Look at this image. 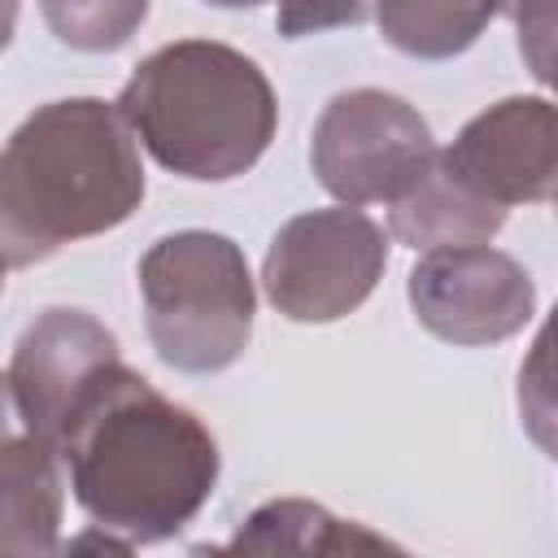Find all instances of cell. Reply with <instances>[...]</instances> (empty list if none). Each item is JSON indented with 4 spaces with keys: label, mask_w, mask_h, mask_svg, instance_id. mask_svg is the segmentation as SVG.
I'll use <instances>...</instances> for the list:
<instances>
[{
    "label": "cell",
    "mask_w": 558,
    "mask_h": 558,
    "mask_svg": "<svg viewBox=\"0 0 558 558\" xmlns=\"http://www.w3.org/2000/svg\"><path fill=\"white\" fill-rule=\"evenodd\" d=\"M57 458L70 466L78 506L126 545L179 532L218 480V445L205 423L118 357L74 397Z\"/></svg>",
    "instance_id": "6da1fadb"
},
{
    "label": "cell",
    "mask_w": 558,
    "mask_h": 558,
    "mask_svg": "<svg viewBox=\"0 0 558 558\" xmlns=\"http://www.w3.org/2000/svg\"><path fill=\"white\" fill-rule=\"evenodd\" d=\"M140 201L144 166L118 105L52 100L0 148V262H44L126 222Z\"/></svg>",
    "instance_id": "7a4b0ae2"
},
{
    "label": "cell",
    "mask_w": 558,
    "mask_h": 558,
    "mask_svg": "<svg viewBox=\"0 0 558 558\" xmlns=\"http://www.w3.org/2000/svg\"><path fill=\"white\" fill-rule=\"evenodd\" d=\"M118 113L183 179L244 174L275 135V92L257 61L209 39L157 48L122 87Z\"/></svg>",
    "instance_id": "3957f363"
},
{
    "label": "cell",
    "mask_w": 558,
    "mask_h": 558,
    "mask_svg": "<svg viewBox=\"0 0 558 558\" xmlns=\"http://www.w3.org/2000/svg\"><path fill=\"white\" fill-rule=\"evenodd\" d=\"M148 340L174 371H222L248 349L253 279L244 253L218 231L161 235L140 262Z\"/></svg>",
    "instance_id": "277c9868"
},
{
    "label": "cell",
    "mask_w": 558,
    "mask_h": 558,
    "mask_svg": "<svg viewBox=\"0 0 558 558\" xmlns=\"http://www.w3.org/2000/svg\"><path fill=\"white\" fill-rule=\"evenodd\" d=\"M388 266L384 227L357 205L310 209L270 240L262 283L292 323H331L353 314Z\"/></svg>",
    "instance_id": "5b68a950"
},
{
    "label": "cell",
    "mask_w": 558,
    "mask_h": 558,
    "mask_svg": "<svg viewBox=\"0 0 558 558\" xmlns=\"http://www.w3.org/2000/svg\"><path fill=\"white\" fill-rule=\"evenodd\" d=\"M436 144L418 109L379 87L340 92L310 144L318 183L344 205H392L432 166Z\"/></svg>",
    "instance_id": "8992f818"
},
{
    "label": "cell",
    "mask_w": 558,
    "mask_h": 558,
    "mask_svg": "<svg viewBox=\"0 0 558 558\" xmlns=\"http://www.w3.org/2000/svg\"><path fill=\"white\" fill-rule=\"evenodd\" d=\"M410 305L414 318L449 344H493L532 318L536 288L514 257L488 244H462L418 257L410 270Z\"/></svg>",
    "instance_id": "52a82bcc"
},
{
    "label": "cell",
    "mask_w": 558,
    "mask_h": 558,
    "mask_svg": "<svg viewBox=\"0 0 558 558\" xmlns=\"http://www.w3.org/2000/svg\"><path fill=\"white\" fill-rule=\"evenodd\" d=\"M440 161L493 205L549 201L558 179V118L545 96H510L462 126Z\"/></svg>",
    "instance_id": "ba28073f"
},
{
    "label": "cell",
    "mask_w": 558,
    "mask_h": 558,
    "mask_svg": "<svg viewBox=\"0 0 558 558\" xmlns=\"http://www.w3.org/2000/svg\"><path fill=\"white\" fill-rule=\"evenodd\" d=\"M118 357L113 336L83 310H44L17 340L13 366L4 371L22 414L35 432L57 445V432L87 388V379Z\"/></svg>",
    "instance_id": "9c48e42d"
},
{
    "label": "cell",
    "mask_w": 558,
    "mask_h": 558,
    "mask_svg": "<svg viewBox=\"0 0 558 558\" xmlns=\"http://www.w3.org/2000/svg\"><path fill=\"white\" fill-rule=\"evenodd\" d=\"M61 527L57 445L31 427L0 375V554H48Z\"/></svg>",
    "instance_id": "30bf717a"
},
{
    "label": "cell",
    "mask_w": 558,
    "mask_h": 558,
    "mask_svg": "<svg viewBox=\"0 0 558 558\" xmlns=\"http://www.w3.org/2000/svg\"><path fill=\"white\" fill-rule=\"evenodd\" d=\"M501 222H506V209L493 205L488 196H480L475 187H466L440 161V148H436L432 166L423 170V179L405 196H397L392 214H388V231L418 253L488 244L501 231Z\"/></svg>",
    "instance_id": "8fae6325"
},
{
    "label": "cell",
    "mask_w": 558,
    "mask_h": 558,
    "mask_svg": "<svg viewBox=\"0 0 558 558\" xmlns=\"http://www.w3.org/2000/svg\"><path fill=\"white\" fill-rule=\"evenodd\" d=\"M231 554H357V549H392V541L366 532L362 523H344L314 501H270L262 506L231 541Z\"/></svg>",
    "instance_id": "7c38bea8"
},
{
    "label": "cell",
    "mask_w": 558,
    "mask_h": 558,
    "mask_svg": "<svg viewBox=\"0 0 558 558\" xmlns=\"http://www.w3.org/2000/svg\"><path fill=\"white\" fill-rule=\"evenodd\" d=\"M501 0H375L384 39L410 57H453L480 39Z\"/></svg>",
    "instance_id": "4fadbf2b"
},
{
    "label": "cell",
    "mask_w": 558,
    "mask_h": 558,
    "mask_svg": "<svg viewBox=\"0 0 558 558\" xmlns=\"http://www.w3.org/2000/svg\"><path fill=\"white\" fill-rule=\"evenodd\" d=\"M52 35L78 52L122 48L148 17V0H39Z\"/></svg>",
    "instance_id": "5bb4252c"
},
{
    "label": "cell",
    "mask_w": 558,
    "mask_h": 558,
    "mask_svg": "<svg viewBox=\"0 0 558 558\" xmlns=\"http://www.w3.org/2000/svg\"><path fill=\"white\" fill-rule=\"evenodd\" d=\"M283 35H314L362 17V0H275Z\"/></svg>",
    "instance_id": "9a60e30c"
},
{
    "label": "cell",
    "mask_w": 558,
    "mask_h": 558,
    "mask_svg": "<svg viewBox=\"0 0 558 558\" xmlns=\"http://www.w3.org/2000/svg\"><path fill=\"white\" fill-rule=\"evenodd\" d=\"M519 17V44L532 61L536 78H549V52H554V0H514Z\"/></svg>",
    "instance_id": "2e32d148"
},
{
    "label": "cell",
    "mask_w": 558,
    "mask_h": 558,
    "mask_svg": "<svg viewBox=\"0 0 558 558\" xmlns=\"http://www.w3.org/2000/svg\"><path fill=\"white\" fill-rule=\"evenodd\" d=\"M17 4H22V0H0V48L13 39V26H17Z\"/></svg>",
    "instance_id": "e0dca14e"
},
{
    "label": "cell",
    "mask_w": 558,
    "mask_h": 558,
    "mask_svg": "<svg viewBox=\"0 0 558 558\" xmlns=\"http://www.w3.org/2000/svg\"><path fill=\"white\" fill-rule=\"evenodd\" d=\"M209 4H222V9H253V4H266V0H209Z\"/></svg>",
    "instance_id": "ac0fdd59"
},
{
    "label": "cell",
    "mask_w": 558,
    "mask_h": 558,
    "mask_svg": "<svg viewBox=\"0 0 558 558\" xmlns=\"http://www.w3.org/2000/svg\"><path fill=\"white\" fill-rule=\"evenodd\" d=\"M0 288H4V262H0Z\"/></svg>",
    "instance_id": "d6986e66"
}]
</instances>
